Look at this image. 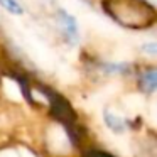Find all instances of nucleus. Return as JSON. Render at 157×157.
Returning <instances> with one entry per match:
<instances>
[{
    "label": "nucleus",
    "mask_w": 157,
    "mask_h": 157,
    "mask_svg": "<svg viewBox=\"0 0 157 157\" xmlns=\"http://www.w3.org/2000/svg\"><path fill=\"white\" fill-rule=\"evenodd\" d=\"M105 122H106V125L110 127V128L113 130V132H123V128H125V123H123V120L120 118V117H115V115H112V113L106 110L105 113Z\"/></svg>",
    "instance_id": "nucleus-2"
},
{
    "label": "nucleus",
    "mask_w": 157,
    "mask_h": 157,
    "mask_svg": "<svg viewBox=\"0 0 157 157\" xmlns=\"http://www.w3.org/2000/svg\"><path fill=\"white\" fill-rule=\"evenodd\" d=\"M0 5H2L4 9H7L10 14L21 15L22 12H24V9L21 7V4H19L17 0H0Z\"/></svg>",
    "instance_id": "nucleus-3"
},
{
    "label": "nucleus",
    "mask_w": 157,
    "mask_h": 157,
    "mask_svg": "<svg viewBox=\"0 0 157 157\" xmlns=\"http://www.w3.org/2000/svg\"><path fill=\"white\" fill-rule=\"evenodd\" d=\"M142 83H144V85H145V90H147V91H152V90H155V83H157V76H155V71H149V73H144Z\"/></svg>",
    "instance_id": "nucleus-4"
},
{
    "label": "nucleus",
    "mask_w": 157,
    "mask_h": 157,
    "mask_svg": "<svg viewBox=\"0 0 157 157\" xmlns=\"http://www.w3.org/2000/svg\"><path fill=\"white\" fill-rule=\"evenodd\" d=\"M59 21H61L63 24L66 25V29H68V34L71 36L73 39L78 37V27H76V21L71 17V15L66 14L64 10H59Z\"/></svg>",
    "instance_id": "nucleus-1"
}]
</instances>
